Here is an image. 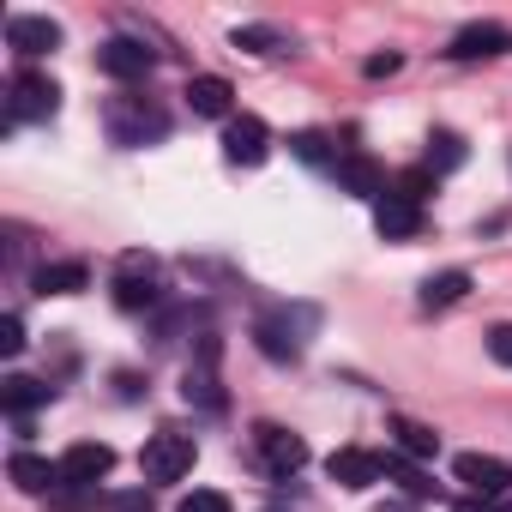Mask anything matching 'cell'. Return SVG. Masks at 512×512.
<instances>
[{"instance_id":"4fadbf2b","label":"cell","mask_w":512,"mask_h":512,"mask_svg":"<svg viewBox=\"0 0 512 512\" xmlns=\"http://www.w3.org/2000/svg\"><path fill=\"white\" fill-rule=\"evenodd\" d=\"M7 43H13V55H49V49H61V25L55 19H43V13H13L7 19Z\"/></svg>"},{"instance_id":"277c9868","label":"cell","mask_w":512,"mask_h":512,"mask_svg":"<svg viewBox=\"0 0 512 512\" xmlns=\"http://www.w3.org/2000/svg\"><path fill=\"white\" fill-rule=\"evenodd\" d=\"M109 290H115V308H127V314L157 308V260H151V253H121Z\"/></svg>"},{"instance_id":"7402d4cb","label":"cell","mask_w":512,"mask_h":512,"mask_svg":"<svg viewBox=\"0 0 512 512\" xmlns=\"http://www.w3.org/2000/svg\"><path fill=\"white\" fill-rule=\"evenodd\" d=\"M392 434H398V452H404V458H434V452H440V434H434L428 422L398 416V422H392Z\"/></svg>"},{"instance_id":"ffe728a7","label":"cell","mask_w":512,"mask_h":512,"mask_svg":"<svg viewBox=\"0 0 512 512\" xmlns=\"http://www.w3.org/2000/svg\"><path fill=\"white\" fill-rule=\"evenodd\" d=\"M31 284H37V296H79V290H91V272L79 260H61V266H43Z\"/></svg>"},{"instance_id":"ba28073f","label":"cell","mask_w":512,"mask_h":512,"mask_svg":"<svg viewBox=\"0 0 512 512\" xmlns=\"http://www.w3.org/2000/svg\"><path fill=\"white\" fill-rule=\"evenodd\" d=\"M55 464H61V482H73V488H97V482L115 470V446H103V440H79V446H67Z\"/></svg>"},{"instance_id":"d4e9b609","label":"cell","mask_w":512,"mask_h":512,"mask_svg":"<svg viewBox=\"0 0 512 512\" xmlns=\"http://www.w3.org/2000/svg\"><path fill=\"white\" fill-rule=\"evenodd\" d=\"M386 476H392V482H398V488H404L410 500H434V482H428V476H422L416 464H404L398 452H386Z\"/></svg>"},{"instance_id":"836d02e7","label":"cell","mask_w":512,"mask_h":512,"mask_svg":"<svg viewBox=\"0 0 512 512\" xmlns=\"http://www.w3.org/2000/svg\"><path fill=\"white\" fill-rule=\"evenodd\" d=\"M458 512H494V500H476L470 494V500H458Z\"/></svg>"},{"instance_id":"1f68e13d","label":"cell","mask_w":512,"mask_h":512,"mask_svg":"<svg viewBox=\"0 0 512 512\" xmlns=\"http://www.w3.org/2000/svg\"><path fill=\"white\" fill-rule=\"evenodd\" d=\"M398 67H404V55H374V61H368V79H392Z\"/></svg>"},{"instance_id":"e0dca14e","label":"cell","mask_w":512,"mask_h":512,"mask_svg":"<svg viewBox=\"0 0 512 512\" xmlns=\"http://www.w3.org/2000/svg\"><path fill=\"white\" fill-rule=\"evenodd\" d=\"M49 398H55V386H43L31 374H7V380H0V404H7L13 422H31V410H43Z\"/></svg>"},{"instance_id":"4316f807","label":"cell","mask_w":512,"mask_h":512,"mask_svg":"<svg viewBox=\"0 0 512 512\" xmlns=\"http://www.w3.org/2000/svg\"><path fill=\"white\" fill-rule=\"evenodd\" d=\"M290 151H296L302 163H338V157L326 151V133H296V139H290Z\"/></svg>"},{"instance_id":"7c38bea8","label":"cell","mask_w":512,"mask_h":512,"mask_svg":"<svg viewBox=\"0 0 512 512\" xmlns=\"http://www.w3.org/2000/svg\"><path fill=\"white\" fill-rule=\"evenodd\" d=\"M308 320H314L308 308H302L296 320H290V314H272V320L253 326V344H260L272 362H296V356H302V332H296V326H308Z\"/></svg>"},{"instance_id":"9a60e30c","label":"cell","mask_w":512,"mask_h":512,"mask_svg":"<svg viewBox=\"0 0 512 512\" xmlns=\"http://www.w3.org/2000/svg\"><path fill=\"white\" fill-rule=\"evenodd\" d=\"M187 109L205 115V121H235V91H229V79H217V73L187 79Z\"/></svg>"},{"instance_id":"8fae6325","label":"cell","mask_w":512,"mask_h":512,"mask_svg":"<svg viewBox=\"0 0 512 512\" xmlns=\"http://www.w3.org/2000/svg\"><path fill=\"white\" fill-rule=\"evenodd\" d=\"M326 476H332L338 488H374V482L386 476V458H380V452H362V446H338V452L326 458Z\"/></svg>"},{"instance_id":"9c48e42d","label":"cell","mask_w":512,"mask_h":512,"mask_svg":"<svg viewBox=\"0 0 512 512\" xmlns=\"http://www.w3.org/2000/svg\"><path fill=\"white\" fill-rule=\"evenodd\" d=\"M97 67H103L109 79H121V85H133V79H145V73L157 67V55H151L145 43H133V37H109V43L97 49Z\"/></svg>"},{"instance_id":"2e32d148","label":"cell","mask_w":512,"mask_h":512,"mask_svg":"<svg viewBox=\"0 0 512 512\" xmlns=\"http://www.w3.org/2000/svg\"><path fill=\"white\" fill-rule=\"evenodd\" d=\"M506 49H512V37H506L500 25H464V31L446 43L452 61H488V55H506Z\"/></svg>"},{"instance_id":"5b68a950","label":"cell","mask_w":512,"mask_h":512,"mask_svg":"<svg viewBox=\"0 0 512 512\" xmlns=\"http://www.w3.org/2000/svg\"><path fill=\"white\" fill-rule=\"evenodd\" d=\"M253 458H260L272 476H296L308 464V440L278 428V422H260V428H253Z\"/></svg>"},{"instance_id":"6da1fadb","label":"cell","mask_w":512,"mask_h":512,"mask_svg":"<svg viewBox=\"0 0 512 512\" xmlns=\"http://www.w3.org/2000/svg\"><path fill=\"white\" fill-rule=\"evenodd\" d=\"M109 139L115 145H145V139H163L169 133V115L157 109V103H145V97H133V91H121V97H109Z\"/></svg>"},{"instance_id":"3957f363","label":"cell","mask_w":512,"mask_h":512,"mask_svg":"<svg viewBox=\"0 0 512 512\" xmlns=\"http://www.w3.org/2000/svg\"><path fill=\"white\" fill-rule=\"evenodd\" d=\"M193 458H199L193 434H175V428H163V434H151V440H145V452H139V470H145V482H181V476L193 470Z\"/></svg>"},{"instance_id":"cb8c5ba5","label":"cell","mask_w":512,"mask_h":512,"mask_svg":"<svg viewBox=\"0 0 512 512\" xmlns=\"http://www.w3.org/2000/svg\"><path fill=\"white\" fill-rule=\"evenodd\" d=\"M458 163H464V139H458V133H434V139H428V163H422V169L440 181V175H452Z\"/></svg>"},{"instance_id":"4dcf8cb0","label":"cell","mask_w":512,"mask_h":512,"mask_svg":"<svg viewBox=\"0 0 512 512\" xmlns=\"http://www.w3.org/2000/svg\"><path fill=\"white\" fill-rule=\"evenodd\" d=\"M488 356H494L500 368H512V326H494V332H488Z\"/></svg>"},{"instance_id":"7a4b0ae2","label":"cell","mask_w":512,"mask_h":512,"mask_svg":"<svg viewBox=\"0 0 512 512\" xmlns=\"http://www.w3.org/2000/svg\"><path fill=\"white\" fill-rule=\"evenodd\" d=\"M55 109H61V85H55L49 73L19 67L13 85H7V127H19V121H49Z\"/></svg>"},{"instance_id":"f546056e","label":"cell","mask_w":512,"mask_h":512,"mask_svg":"<svg viewBox=\"0 0 512 512\" xmlns=\"http://www.w3.org/2000/svg\"><path fill=\"white\" fill-rule=\"evenodd\" d=\"M19 350H25V320L7 314V320H0V356H19Z\"/></svg>"},{"instance_id":"8992f818","label":"cell","mask_w":512,"mask_h":512,"mask_svg":"<svg viewBox=\"0 0 512 512\" xmlns=\"http://www.w3.org/2000/svg\"><path fill=\"white\" fill-rule=\"evenodd\" d=\"M452 476H458L476 500H500V494L512 488V464L494 458V452H458V458H452Z\"/></svg>"},{"instance_id":"d6986e66","label":"cell","mask_w":512,"mask_h":512,"mask_svg":"<svg viewBox=\"0 0 512 512\" xmlns=\"http://www.w3.org/2000/svg\"><path fill=\"white\" fill-rule=\"evenodd\" d=\"M7 476H13L25 494H55V488H61V464H49V458H37V452H13Z\"/></svg>"},{"instance_id":"ac0fdd59","label":"cell","mask_w":512,"mask_h":512,"mask_svg":"<svg viewBox=\"0 0 512 512\" xmlns=\"http://www.w3.org/2000/svg\"><path fill=\"white\" fill-rule=\"evenodd\" d=\"M332 169H338V187H344V193H356V199H380V193H386V181H380L374 157H362V151H344Z\"/></svg>"},{"instance_id":"5bb4252c","label":"cell","mask_w":512,"mask_h":512,"mask_svg":"<svg viewBox=\"0 0 512 512\" xmlns=\"http://www.w3.org/2000/svg\"><path fill=\"white\" fill-rule=\"evenodd\" d=\"M374 229H380L386 241H410V235H422V205L386 187V193L374 199Z\"/></svg>"},{"instance_id":"d6a6232c","label":"cell","mask_w":512,"mask_h":512,"mask_svg":"<svg viewBox=\"0 0 512 512\" xmlns=\"http://www.w3.org/2000/svg\"><path fill=\"white\" fill-rule=\"evenodd\" d=\"M115 512H151V500H145V494H121Z\"/></svg>"},{"instance_id":"44dd1931","label":"cell","mask_w":512,"mask_h":512,"mask_svg":"<svg viewBox=\"0 0 512 512\" xmlns=\"http://www.w3.org/2000/svg\"><path fill=\"white\" fill-rule=\"evenodd\" d=\"M241 55H284V49H296L284 31H272V25H235V37H229Z\"/></svg>"},{"instance_id":"603a6c76","label":"cell","mask_w":512,"mask_h":512,"mask_svg":"<svg viewBox=\"0 0 512 512\" xmlns=\"http://www.w3.org/2000/svg\"><path fill=\"white\" fill-rule=\"evenodd\" d=\"M464 296H470V272H440V278L422 284V308H452Z\"/></svg>"},{"instance_id":"f1b7e54d","label":"cell","mask_w":512,"mask_h":512,"mask_svg":"<svg viewBox=\"0 0 512 512\" xmlns=\"http://www.w3.org/2000/svg\"><path fill=\"white\" fill-rule=\"evenodd\" d=\"M175 512H229V494H217V488H193V494H181Z\"/></svg>"},{"instance_id":"83f0119b","label":"cell","mask_w":512,"mask_h":512,"mask_svg":"<svg viewBox=\"0 0 512 512\" xmlns=\"http://www.w3.org/2000/svg\"><path fill=\"white\" fill-rule=\"evenodd\" d=\"M392 193H404V199H416V205H422V199L434 193V175H428V169H404V175L392 181Z\"/></svg>"},{"instance_id":"52a82bcc","label":"cell","mask_w":512,"mask_h":512,"mask_svg":"<svg viewBox=\"0 0 512 512\" xmlns=\"http://www.w3.org/2000/svg\"><path fill=\"white\" fill-rule=\"evenodd\" d=\"M223 157L241 163V169H260V163L272 157V127H266L260 115H235V121H223Z\"/></svg>"},{"instance_id":"30bf717a","label":"cell","mask_w":512,"mask_h":512,"mask_svg":"<svg viewBox=\"0 0 512 512\" xmlns=\"http://www.w3.org/2000/svg\"><path fill=\"white\" fill-rule=\"evenodd\" d=\"M181 398H187V404H199V410H211V416L223 410V386H217V344H211V338L199 344V362L181 374Z\"/></svg>"},{"instance_id":"484cf974","label":"cell","mask_w":512,"mask_h":512,"mask_svg":"<svg viewBox=\"0 0 512 512\" xmlns=\"http://www.w3.org/2000/svg\"><path fill=\"white\" fill-rule=\"evenodd\" d=\"M49 500H55V512H91V506H97V488H73V482H61Z\"/></svg>"}]
</instances>
